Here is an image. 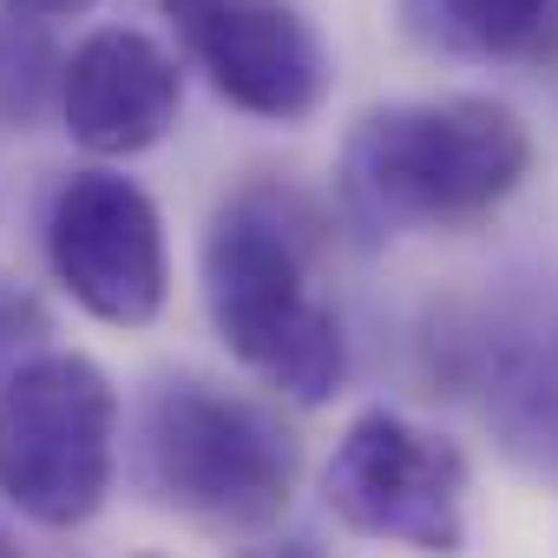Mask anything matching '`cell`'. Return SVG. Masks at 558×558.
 Returning a JSON list of instances; mask_svg holds the SVG:
<instances>
[{
	"label": "cell",
	"mask_w": 558,
	"mask_h": 558,
	"mask_svg": "<svg viewBox=\"0 0 558 558\" xmlns=\"http://www.w3.org/2000/svg\"><path fill=\"white\" fill-rule=\"evenodd\" d=\"M316 250L323 217L283 184H243L223 197L197 250L204 316L230 362L303 408H323L349 375L342 316L316 290Z\"/></svg>",
	"instance_id": "6da1fadb"
},
{
	"label": "cell",
	"mask_w": 558,
	"mask_h": 558,
	"mask_svg": "<svg viewBox=\"0 0 558 558\" xmlns=\"http://www.w3.org/2000/svg\"><path fill=\"white\" fill-rule=\"evenodd\" d=\"M532 171V132L506 99L447 93L355 119L342 145V204L362 230H460L499 210Z\"/></svg>",
	"instance_id": "7a4b0ae2"
},
{
	"label": "cell",
	"mask_w": 558,
	"mask_h": 558,
	"mask_svg": "<svg viewBox=\"0 0 558 558\" xmlns=\"http://www.w3.org/2000/svg\"><path fill=\"white\" fill-rule=\"evenodd\" d=\"M138 460L145 486L178 519L217 532H263L283 519L296 493L303 440L269 401H250L204 375H165L145 395Z\"/></svg>",
	"instance_id": "3957f363"
},
{
	"label": "cell",
	"mask_w": 558,
	"mask_h": 558,
	"mask_svg": "<svg viewBox=\"0 0 558 558\" xmlns=\"http://www.w3.org/2000/svg\"><path fill=\"white\" fill-rule=\"evenodd\" d=\"M119 388L80 349H47L0 381V499L27 525L80 532L112 499Z\"/></svg>",
	"instance_id": "277c9868"
},
{
	"label": "cell",
	"mask_w": 558,
	"mask_h": 558,
	"mask_svg": "<svg viewBox=\"0 0 558 558\" xmlns=\"http://www.w3.org/2000/svg\"><path fill=\"white\" fill-rule=\"evenodd\" d=\"M466 453L395 408H362L323 466V506L336 512V525L427 558L466 551Z\"/></svg>",
	"instance_id": "5b68a950"
},
{
	"label": "cell",
	"mask_w": 558,
	"mask_h": 558,
	"mask_svg": "<svg viewBox=\"0 0 558 558\" xmlns=\"http://www.w3.org/2000/svg\"><path fill=\"white\" fill-rule=\"evenodd\" d=\"M47 263L53 283L112 329H145L165 316L171 256L165 217L125 171H73L47 204Z\"/></svg>",
	"instance_id": "8992f818"
},
{
	"label": "cell",
	"mask_w": 558,
	"mask_h": 558,
	"mask_svg": "<svg viewBox=\"0 0 558 558\" xmlns=\"http://www.w3.org/2000/svg\"><path fill=\"white\" fill-rule=\"evenodd\" d=\"M184 60L250 119L303 125L336 86V60L296 0H158Z\"/></svg>",
	"instance_id": "52a82bcc"
},
{
	"label": "cell",
	"mask_w": 558,
	"mask_h": 558,
	"mask_svg": "<svg viewBox=\"0 0 558 558\" xmlns=\"http://www.w3.org/2000/svg\"><path fill=\"white\" fill-rule=\"evenodd\" d=\"M184 106L178 60L138 27H99L66 53L60 119L66 138L93 158H138L151 151Z\"/></svg>",
	"instance_id": "ba28073f"
},
{
	"label": "cell",
	"mask_w": 558,
	"mask_h": 558,
	"mask_svg": "<svg viewBox=\"0 0 558 558\" xmlns=\"http://www.w3.org/2000/svg\"><path fill=\"white\" fill-rule=\"evenodd\" d=\"M473 388L512 453L558 466V303L486 310L466 329Z\"/></svg>",
	"instance_id": "9c48e42d"
},
{
	"label": "cell",
	"mask_w": 558,
	"mask_h": 558,
	"mask_svg": "<svg viewBox=\"0 0 558 558\" xmlns=\"http://www.w3.org/2000/svg\"><path fill=\"white\" fill-rule=\"evenodd\" d=\"M414 47L466 66L538 73L558 60V0H395Z\"/></svg>",
	"instance_id": "30bf717a"
},
{
	"label": "cell",
	"mask_w": 558,
	"mask_h": 558,
	"mask_svg": "<svg viewBox=\"0 0 558 558\" xmlns=\"http://www.w3.org/2000/svg\"><path fill=\"white\" fill-rule=\"evenodd\" d=\"M66 86V53L34 27L0 14V132H34L47 106H60Z\"/></svg>",
	"instance_id": "8fae6325"
},
{
	"label": "cell",
	"mask_w": 558,
	"mask_h": 558,
	"mask_svg": "<svg viewBox=\"0 0 558 558\" xmlns=\"http://www.w3.org/2000/svg\"><path fill=\"white\" fill-rule=\"evenodd\" d=\"M47 303L27 296V290H0V381H8L14 368H27L34 355H47Z\"/></svg>",
	"instance_id": "7c38bea8"
},
{
	"label": "cell",
	"mask_w": 558,
	"mask_h": 558,
	"mask_svg": "<svg viewBox=\"0 0 558 558\" xmlns=\"http://www.w3.org/2000/svg\"><path fill=\"white\" fill-rule=\"evenodd\" d=\"M0 8H8L14 21H66V14H86V8H99V0H0Z\"/></svg>",
	"instance_id": "4fadbf2b"
},
{
	"label": "cell",
	"mask_w": 558,
	"mask_h": 558,
	"mask_svg": "<svg viewBox=\"0 0 558 558\" xmlns=\"http://www.w3.org/2000/svg\"><path fill=\"white\" fill-rule=\"evenodd\" d=\"M250 558H316L303 538H290V545H263V551H250Z\"/></svg>",
	"instance_id": "5bb4252c"
},
{
	"label": "cell",
	"mask_w": 558,
	"mask_h": 558,
	"mask_svg": "<svg viewBox=\"0 0 558 558\" xmlns=\"http://www.w3.org/2000/svg\"><path fill=\"white\" fill-rule=\"evenodd\" d=\"M0 558H27V551H21V538H14L8 525H0Z\"/></svg>",
	"instance_id": "9a60e30c"
},
{
	"label": "cell",
	"mask_w": 558,
	"mask_h": 558,
	"mask_svg": "<svg viewBox=\"0 0 558 558\" xmlns=\"http://www.w3.org/2000/svg\"><path fill=\"white\" fill-rule=\"evenodd\" d=\"M145 558H158V551H145Z\"/></svg>",
	"instance_id": "2e32d148"
}]
</instances>
